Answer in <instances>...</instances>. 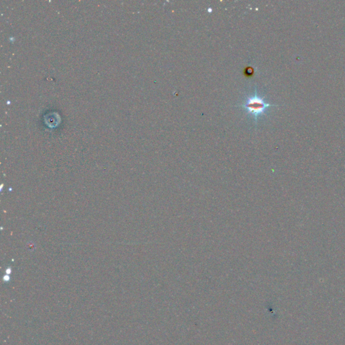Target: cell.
<instances>
[{
    "label": "cell",
    "mask_w": 345,
    "mask_h": 345,
    "mask_svg": "<svg viewBox=\"0 0 345 345\" xmlns=\"http://www.w3.org/2000/svg\"><path fill=\"white\" fill-rule=\"evenodd\" d=\"M272 106H274V104L265 102L264 98L257 96L256 91L253 96L247 97L245 103L240 105V107L246 109L249 113L253 115L255 117L256 122L257 117L264 113L268 108Z\"/></svg>",
    "instance_id": "6da1fadb"
},
{
    "label": "cell",
    "mask_w": 345,
    "mask_h": 345,
    "mask_svg": "<svg viewBox=\"0 0 345 345\" xmlns=\"http://www.w3.org/2000/svg\"><path fill=\"white\" fill-rule=\"evenodd\" d=\"M254 73V69L252 67H247L244 70V74L246 76H252Z\"/></svg>",
    "instance_id": "7a4b0ae2"
}]
</instances>
